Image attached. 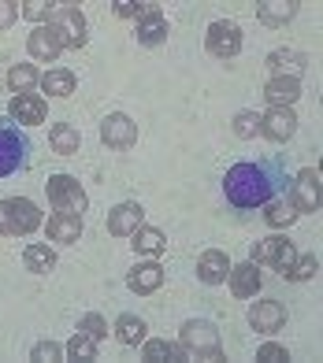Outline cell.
I'll list each match as a JSON object with an SVG mask.
<instances>
[{
    "instance_id": "cell-31",
    "label": "cell",
    "mask_w": 323,
    "mask_h": 363,
    "mask_svg": "<svg viewBox=\"0 0 323 363\" xmlns=\"http://www.w3.org/2000/svg\"><path fill=\"white\" fill-rule=\"evenodd\" d=\"M294 11H297V4H261L256 8V15H261V23H286V19H294Z\"/></svg>"
},
{
    "instance_id": "cell-36",
    "label": "cell",
    "mask_w": 323,
    "mask_h": 363,
    "mask_svg": "<svg viewBox=\"0 0 323 363\" xmlns=\"http://www.w3.org/2000/svg\"><path fill=\"white\" fill-rule=\"evenodd\" d=\"M34 359H41V363H48V359H60V345H53V341H41L38 349H34Z\"/></svg>"
},
{
    "instance_id": "cell-10",
    "label": "cell",
    "mask_w": 323,
    "mask_h": 363,
    "mask_svg": "<svg viewBox=\"0 0 323 363\" xmlns=\"http://www.w3.org/2000/svg\"><path fill=\"white\" fill-rule=\"evenodd\" d=\"M261 134H268L271 141H290L297 134V115L290 108H271L261 119Z\"/></svg>"
},
{
    "instance_id": "cell-19",
    "label": "cell",
    "mask_w": 323,
    "mask_h": 363,
    "mask_svg": "<svg viewBox=\"0 0 323 363\" xmlns=\"http://www.w3.org/2000/svg\"><path fill=\"white\" fill-rule=\"evenodd\" d=\"M45 230H48V241H60V245H75L78 238H82V219L78 216H56L45 223Z\"/></svg>"
},
{
    "instance_id": "cell-23",
    "label": "cell",
    "mask_w": 323,
    "mask_h": 363,
    "mask_svg": "<svg viewBox=\"0 0 323 363\" xmlns=\"http://www.w3.org/2000/svg\"><path fill=\"white\" fill-rule=\"evenodd\" d=\"M23 263H26V271H34V274H48L56 267V252L48 249V245H30L23 252Z\"/></svg>"
},
{
    "instance_id": "cell-2",
    "label": "cell",
    "mask_w": 323,
    "mask_h": 363,
    "mask_svg": "<svg viewBox=\"0 0 323 363\" xmlns=\"http://www.w3.org/2000/svg\"><path fill=\"white\" fill-rule=\"evenodd\" d=\"M26 167H34V141L26 126L15 119H0V178H11Z\"/></svg>"
},
{
    "instance_id": "cell-34",
    "label": "cell",
    "mask_w": 323,
    "mask_h": 363,
    "mask_svg": "<svg viewBox=\"0 0 323 363\" xmlns=\"http://www.w3.org/2000/svg\"><path fill=\"white\" fill-rule=\"evenodd\" d=\"M234 134L238 138H256V134H261V115H253V111L234 115Z\"/></svg>"
},
{
    "instance_id": "cell-18",
    "label": "cell",
    "mask_w": 323,
    "mask_h": 363,
    "mask_svg": "<svg viewBox=\"0 0 323 363\" xmlns=\"http://www.w3.org/2000/svg\"><path fill=\"white\" fill-rule=\"evenodd\" d=\"M30 56L34 60H41V63H53V60H60V52H63V45H60V38L53 34L48 26H38L34 34H30Z\"/></svg>"
},
{
    "instance_id": "cell-40",
    "label": "cell",
    "mask_w": 323,
    "mask_h": 363,
    "mask_svg": "<svg viewBox=\"0 0 323 363\" xmlns=\"http://www.w3.org/2000/svg\"><path fill=\"white\" fill-rule=\"evenodd\" d=\"M0 234H11V216H8V201H0Z\"/></svg>"
},
{
    "instance_id": "cell-39",
    "label": "cell",
    "mask_w": 323,
    "mask_h": 363,
    "mask_svg": "<svg viewBox=\"0 0 323 363\" xmlns=\"http://www.w3.org/2000/svg\"><path fill=\"white\" fill-rule=\"evenodd\" d=\"M15 15H19V8H15V4H0V26H11Z\"/></svg>"
},
{
    "instance_id": "cell-32",
    "label": "cell",
    "mask_w": 323,
    "mask_h": 363,
    "mask_svg": "<svg viewBox=\"0 0 323 363\" xmlns=\"http://www.w3.org/2000/svg\"><path fill=\"white\" fill-rule=\"evenodd\" d=\"M63 352H67L71 359H93V356H97V337L78 334V337L67 341V349H63Z\"/></svg>"
},
{
    "instance_id": "cell-6",
    "label": "cell",
    "mask_w": 323,
    "mask_h": 363,
    "mask_svg": "<svg viewBox=\"0 0 323 363\" xmlns=\"http://www.w3.org/2000/svg\"><path fill=\"white\" fill-rule=\"evenodd\" d=\"M286 196L297 204V211H316L319 208V171L316 167L297 171V178L286 182Z\"/></svg>"
},
{
    "instance_id": "cell-3",
    "label": "cell",
    "mask_w": 323,
    "mask_h": 363,
    "mask_svg": "<svg viewBox=\"0 0 323 363\" xmlns=\"http://www.w3.org/2000/svg\"><path fill=\"white\" fill-rule=\"evenodd\" d=\"M179 345L182 352L197 356V359H223V349H219V330L208 323V319H190L179 334Z\"/></svg>"
},
{
    "instance_id": "cell-16",
    "label": "cell",
    "mask_w": 323,
    "mask_h": 363,
    "mask_svg": "<svg viewBox=\"0 0 323 363\" xmlns=\"http://www.w3.org/2000/svg\"><path fill=\"white\" fill-rule=\"evenodd\" d=\"M126 286L134 293H153L164 286V267L160 263H138V267L126 271Z\"/></svg>"
},
{
    "instance_id": "cell-11",
    "label": "cell",
    "mask_w": 323,
    "mask_h": 363,
    "mask_svg": "<svg viewBox=\"0 0 323 363\" xmlns=\"http://www.w3.org/2000/svg\"><path fill=\"white\" fill-rule=\"evenodd\" d=\"M8 216H11V234H30V230L41 226V211L34 208V201H26V196H11Z\"/></svg>"
},
{
    "instance_id": "cell-28",
    "label": "cell",
    "mask_w": 323,
    "mask_h": 363,
    "mask_svg": "<svg viewBox=\"0 0 323 363\" xmlns=\"http://www.w3.org/2000/svg\"><path fill=\"white\" fill-rule=\"evenodd\" d=\"M48 141H53V148H56L60 156H71V152H78V134H75V126H67V123L53 126V134H48Z\"/></svg>"
},
{
    "instance_id": "cell-33",
    "label": "cell",
    "mask_w": 323,
    "mask_h": 363,
    "mask_svg": "<svg viewBox=\"0 0 323 363\" xmlns=\"http://www.w3.org/2000/svg\"><path fill=\"white\" fill-rule=\"evenodd\" d=\"M316 274V256H294V263H290V271L283 278H290V282H305V278Z\"/></svg>"
},
{
    "instance_id": "cell-30",
    "label": "cell",
    "mask_w": 323,
    "mask_h": 363,
    "mask_svg": "<svg viewBox=\"0 0 323 363\" xmlns=\"http://www.w3.org/2000/svg\"><path fill=\"white\" fill-rule=\"evenodd\" d=\"M179 356H182V345H171V341H149L145 345V359L168 363V359H179Z\"/></svg>"
},
{
    "instance_id": "cell-25",
    "label": "cell",
    "mask_w": 323,
    "mask_h": 363,
    "mask_svg": "<svg viewBox=\"0 0 323 363\" xmlns=\"http://www.w3.org/2000/svg\"><path fill=\"white\" fill-rule=\"evenodd\" d=\"M164 38H168V23H164V15H149V19H141V26H138V41H141L145 48L160 45Z\"/></svg>"
},
{
    "instance_id": "cell-20",
    "label": "cell",
    "mask_w": 323,
    "mask_h": 363,
    "mask_svg": "<svg viewBox=\"0 0 323 363\" xmlns=\"http://www.w3.org/2000/svg\"><path fill=\"white\" fill-rule=\"evenodd\" d=\"M264 96H268L275 108H286V104H294L297 96H301V82H297V78H271L268 89H264Z\"/></svg>"
},
{
    "instance_id": "cell-12",
    "label": "cell",
    "mask_w": 323,
    "mask_h": 363,
    "mask_svg": "<svg viewBox=\"0 0 323 363\" xmlns=\"http://www.w3.org/2000/svg\"><path fill=\"white\" fill-rule=\"evenodd\" d=\"M101 138L111 148H131L134 138H138V130H134V123L126 119V115H108V119L101 123Z\"/></svg>"
},
{
    "instance_id": "cell-15",
    "label": "cell",
    "mask_w": 323,
    "mask_h": 363,
    "mask_svg": "<svg viewBox=\"0 0 323 363\" xmlns=\"http://www.w3.org/2000/svg\"><path fill=\"white\" fill-rule=\"evenodd\" d=\"M45 101H41V96H34V93H19V96H15V101H11V111H8V119H15V123H30V126H34V123H45Z\"/></svg>"
},
{
    "instance_id": "cell-1",
    "label": "cell",
    "mask_w": 323,
    "mask_h": 363,
    "mask_svg": "<svg viewBox=\"0 0 323 363\" xmlns=\"http://www.w3.org/2000/svg\"><path fill=\"white\" fill-rule=\"evenodd\" d=\"M290 171H286V160L283 156H261V160H246V163H234L223 178V193H227V204L238 211H253V208H264L268 201L286 189Z\"/></svg>"
},
{
    "instance_id": "cell-29",
    "label": "cell",
    "mask_w": 323,
    "mask_h": 363,
    "mask_svg": "<svg viewBox=\"0 0 323 363\" xmlns=\"http://www.w3.org/2000/svg\"><path fill=\"white\" fill-rule=\"evenodd\" d=\"M116 334H119L123 345H141V337H145V323H141L138 315H119V319H116Z\"/></svg>"
},
{
    "instance_id": "cell-5",
    "label": "cell",
    "mask_w": 323,
    "mask_h": 363,
    "mask_svg": "<svg viewBox=\"0 0 323 363\" xmlns=\"http://www.w3.org/2000/svg\"><path fill=\"white\" fill-rule=\"evenodd\" d=\"M48 19H53V34L60 38L63 48H82L86 45V34H89V26L82 19V11H78L75 4H53V11H48Z\"/></svg>"
},
{
    "instance_id": "cell-4",
    "label": "cell",
    "mask_w": 323,
    "mask_h": 363,
    "mask_svg": "<svg viewBox=\"0 0 323 363\" xmlns=\"http://www.w3.org/2000/svg\"><path fill=\"white\" fill-rule=\"evenodd\" d=\"M45 193H48V204H53L60 216H82L86 204H89V196H86V189H82V182L71 178V174L48 178V182H45Z\"/></svg>"
},
{
    "instance_id": "cell-24",
    "label": "cell",
    "mask_w": 323,
    "mask_h": 363,
    "mask_svg": "<svg viewBox=\"0 0 323 363\" xmlns=\"http://www.w3.org/2000/svg\"><path fill=\"white\" fill-rule=\"evenodd\" d=\"M41 89H45L48 96H71V93H75V74L63 71V67H56V71L41 74Z\"/></svg>"
},
{
    "instance_id": "cell-26",
    "label": "cell",
    "mask_w": 323,
    "mask_h": 363,
    "mask_svg": "<svg viewBox=\"0 0 323 363\" xmlns=\"http://www.w3.org/2000/svg\"><path fill=\"white\" fill-rule=\"evenodd\" d=\"M134 249L141 252V256H160L168 249V241H164V234H160L156 226H149V230H138V238H134Z\"/></svg>"
},
{
    "instance_id": "cell-17",
    "label": "cell",
    "mask_w": 323,
    "mask_h": 363,
    "mask_svg": "<svg viewBox=\"0 0 323 363\" xmlns=\"http://www.w3.org/2000/svg\"><path fill=\"white\" fill-rule=\"evenodd\" d=\"M227 271H231V259L223 256L219 249L201 252V259H197V278H201L204 286H219L223 278H227Z\"/></svg>"
},
{
    "instance_id": "cell-13",
    "label": "cell",
    "mask_w": 323,
    "mask_h": 363,
    "mask_svg": "<svg viewBox=\"0 0 323 363\" xmlns=\"http://www.w3.org/2000/svg\"><path fill=\"white\" fill-rule=\"evenodd\" d=\"M249 323H253V330L275 334V330H283V323H286V311H283L279 301H256L253 311H249Z\"/></svg>"
},
{
    "instance_id": "cell-9",
    "label": "cell",
    "mask_w": 323,
    "mask_h": 363,
    "mask_svg": "<svg viewBox=\"0 0 323 363\" xmlns=\"http://www.w3.org/2000/svg\"><path fill=\"white\" fill-rule=\"evenodd\" d=\"M141 223H145V211H141V204H134V201L116 204V208L108 211V230H111L116 238L138 234V230H141Z\"/></svg>"
},
{
    "instance_id": "cell-21",
    "label": "cell",
    "mask_w": 323,
    "mask_h": 363,
    "mask_svg": "<svg viewBox=\"0 0 323 363\" xmlns=\"http://www.w3.org/2000/svg\"><path fill=\"white\" fill-rule=\"evenodd\" d=\"M264 208H268V211H264V219H268L271 226H290V223H294V219L301 216V211H297V204L286 196V189L275 196V201H268Z\"/></svg>"
},
{
    "instance_id": "cell-27",
    "label": "cell",
    "mask_w": 323,
    "mask_h": 363,
    "mask_svg": "<svg viewBox=\"0 0 323 363\" xmlns=\"http://www.w3.org/2000/svg\"><path fill=\"white\" fill-rule=\"evenodd\" d=\"M34 82H41L34 63H19V67L8 71V86H11L15 93H30V89H34Z\"/></svg>"
},
{
    "instance_id": "cell-14",
    "label": "cell",
    "mask_w": 323,
    "mask_h": 363,
    "mask_svg": "<svg viewBox=\"0 0 323 363\" xmlns=\"http://www.w3.org/2000/svg\"><path fill=\"white\" fill-rule=\"evenodd\" d=\"M227 282H231V293L234 296H253L261 293V267L249 259V263H238V267L227 271Z\"/></svg>"
},
{
    "instance_id": "cell-37",
    "label": "cell",
    "mask_w": 323,
    "mask_h": 363,
    "mask_svg": "<svg viewBox=\"0 0 323 363\" xmlns=\"http://www.w3.org/2000/svg\"><path fill=\"white\" fill-rule=\"evenodd\" d=\"M261 359H271V363H279V359H290V352L283 349V345H264V349H261Z\"/></svg>"
},
{
    "instance_id": "cell-8",
    "label": "cell",
    "mask_w": 323,
    "mask_h": 363,
    "mask_svg": "<svg viewBox=\"0 0 323 363\" xmlns=\"http://www.w3.org/2000/svg\"><path fill=\"white\" fill-rule=\"evenodd\" d=\"M297 249L290 245L286 238H268V241H256V249H253V263L261 267V263H268V267H275V271H290V263H294Z\"/></svg>"
},
{
    "instance_id": "cell-35",
    "label": "cell",
    "mask_w": 323,
    "mask_h": 363,
    "mask_svg": "<svg viewBox=\"0 0 323 363\" xmlns=\"http://www.w3.org/2000/svg\"><path fill=\"white\" fill-rule=\"evenodd\" d=\"M78 330H82V334H89V337H97V341H101V337H104V319H101V315H97V311H93V315H86L82 323H78Z\"/></svg>"
},
{
    "instance_id": "cell-22",
    "label": "cell",
    "mask_w": 323,
    "mask_h": 363,
    "mask_svg": "<svg viewBox=\"0 0 323 363\" xmlns=\"http://www.w3.org/2000/svg\"><path fill=\"white\" fill-rule=\"evenodd\" d=\"M268 67L275 71V78H297L305 67V56L301 52H290V48H279V52L268 56Z\"/></svg>"
},
{
    "instance_id": "cell-38",
    "label": "cell",
    "mask_w": 323,
    "mask_h": 363,
    "mask_svg": "<svg viewBox=\"0 0 323 363\" xmlns=\"http://www.w3.org/2000/svg\"><path fill=\"white\" fill-rule=\"evenodd\" d=\"M48 11H53V4H26L23 8L26 19H48Z\"/></svg>"
},
{
    "instance_id": "cell-7",
    "label": "cell",
    "mask_w": 323,
    "mask_h": 363,
    "mask_svg": "<svg viewBox=\"0 0 323 363\" xmlns=\"http://www.w3.org/2000/svg\"><path fill=\"white\" fill-rule=\"evenodd\" d=\"M204 45H208V52H212V56L231 60V56H238V48H241V26H238V23H227V19H219V23L208 26Z\"/></svg>"
}]
</instances>
